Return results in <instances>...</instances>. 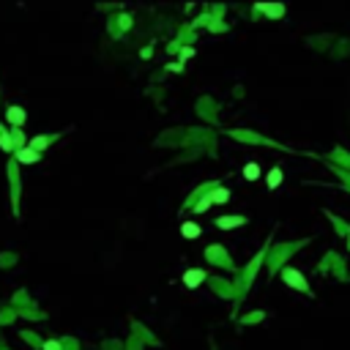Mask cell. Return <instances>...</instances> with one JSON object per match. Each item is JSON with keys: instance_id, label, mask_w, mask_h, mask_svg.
<instances>
[{"instance_id": "277c9868", "label": "cell", "mask_w": 350, "mask_h": 350, "mask_svg": "<svg viewBox=\"0 0 350 350\" xmlns=\"http://www.w3.org/2000/svg\"><path fill=\"white\" fill-rule=\"evenodd\" d=\"M216 224L222 227V230H230V227H241L244 219L241 216H224V219H216Z\"/></svg>"}, {"instance_id": "5b68a950", "label": "cell", "mask_w": 350, "mask_h": 350, "mask_svg": "<svg viewBox=\"0 0 350 350\" xmlns=\"http://www.w3.org/2000/svg\"><path fill=\"white\" fill-rule=\"evenodd\" d=\"M16 159H20L22 164H33V162L38 159V154H36V150H30V148H22L20 154H16Z\"/></svg>"}, {"instance_id": "5bb4252c", "label": "cell", "mask_w": 350, "mask_h": 350, "mask_svg": "<svg viewBox=\"0 0 350 350\" xmlns=\"http://www.w3.org/2000/svg\"><path fill=\"white\" fill-rule=\"evenodd\" d=\"M208 206H211V200H202V202H197V211H206Z\"/></svg>"}, {"instance_id": "7a4b0ae2", "label": "cell", "mask_w": 350, "mask_h": 350, "mask_svg": "<svg viewBox=\"0 0 350 350\" xmlns=\"http://www.w3.org/2000/svg\"><path fill=\"white\" fill-rule=\"evenodd\" d=\"M202 279H206V271H200V268H192V271L184 274V284H186V288H197Z\"/></svg>"}, {"instance_id": "6da1fadb", "label": "cell", "mask_w": 350, "mask_h": 350, "mask_svg": "<svg viewBox=\"0 0 350 350\" xmlns=\"http://www.w3.org/2000/svg\"><path fill=\"white\" fill-rule=\"evenodd\" d=\"M282 276H284V282H288V284H290V288H298V290H306V279H304V276H301V274H298V271H293V268H288V271H284V274H282Z\"/></svg>"}, {"instance_id": "4fadbf2b", "label": "cell", "mask_w": 350, "mask_h": 350, "mask_svg": "<svg viewBox=\"0 0 350 350\" xmlns=\"http://www.w3.org/2000/svg\"><path fill=\"white\" fill-rule=\"evenodd\" d=\"M44 350H60V345H58L55 340H50V342H46V345H44Z\"/></svg>"}, {"instance_id": "8fae6325", "label": "cell", "mask_w": 350, "mask_h": 350, "mask_svg": "<svg viewBox=\"0 0 350 350\" xmlns=\"http://www.w3.org/2000/svg\"><path fill=\"white\" fill-rule=\"evenodd\" d=\"M227 197H230V194H227V189H216L211 194V202H227Z\"/></svg>"}, {"instance_id": "7c38bea8", "label": "cell", "mask_w": 350, "mask_h": 350, "mask_svg": "<svg viewBox=\"0 0 350 350\" xmlns=\"http://www.w3.org/2000/svg\"><path fill=\"white\" fill-rule=\"evenodd\" d=\"M46 142H50V140H46V137H36V140H33V142H30V150H36V154H38V150H42V148H46Z\"/></svg>"}, {"instance_id": "3957f363", "label": "cell", "mask_w": 350, "mask_h": 350, "mask_svg": "<svg viewBox=\"0 0 350 350\" xmlns=\"http://www.w3.org/2000/svg\"><path fill=\"white\" fill-rule=\"evenodd\" d=\"M6 118H8V124L22 126V124H25V110H22V107H11L8 112H6Z\"/></svg>"}, {"instance_id": "9c48e42d", "label": "cell", "mask_w": 350, "mask_h": 350, "mask_svg": "<svg viewBox=\"0 0 350 350\" xmlns=\"http://www.w3.org/2000/svg\"><path fill=\"white\" fill-rule=\"evenodd\" d=\"M244 178H246V180H258L260 178V167L258 164H246V167H244Z\"/></svg>"}, {"instance_id": "52a82bcc", "label": "cell", "mask_w": 350, "mask_h": 350, "mask_svg": "<svg viewBox=\"0 0 350 350\" xmlns=\"http://www.w3.org/2000/svg\"><path fill=\"white\" fill-rule=\"evenodd\" d=\"M279 184H282V170H279V167H274V170L268 172V186H271V189H276Z\"/></svg>"}, {"instance_id": "8992f818", "label": "cell", "mask_w": 350, "mask_h": 350, "mask_svg": "<svg viewBox=\"0 0 350 350\" xmlns=\"http://www.w3.org/2000/svg\"><path fill=\"white\" fill-rule=\"evenodd\" d=\"M258 11H262V14H268V16H282L284 14V6H266V3H260Z\"/></svg>"}, {"instance_id": "ba28073f", "label": "cell", "mask_w": 350, "mask_h": 350, "mask_svg": "<svg viewBox=\"0 0 350 350\" xmlns=\"http://www.w3.org/2000/svg\"><path fill=\"white\" fill-rule=\"evenodd\" d=\"M180 232H184V238H197V236H200V227L192 224V222H186V224L180 227Z\"/></svg>"}, {"instance_id": "30bf717a", "label": "cell", "mask_w": 350, "mask_h": 350, "mask_svg": "<svg viewBox=\"0 0 350 350\" xmlns=\"http://www.w3.org/2000/svg\"><path fill=\"white\" fill-rule=\"evenodd\" d=\"M0 148H3V150H11V148H14V145H11V140H8V132H6L3 126H0Z\"/></svg>"}]
</instances>
